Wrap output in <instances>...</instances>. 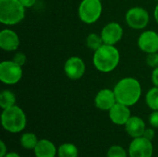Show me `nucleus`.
I'll return each instance as SVG.
<instances>
[{"label":"nucleus","mask_w":158,"mask_h":157,"mask_svg":"<svg viewBox=\"0 0 158 157\" xmlns=\"http://www.w3.org/2000/svg\"><path fill=\"white\" fill-rule=\"evenodd\" d=\"M127 24L135 30H143L149 23L148 12L141 6H134L130 8L125 16Z\"/></svg>","instance_id":"nucleus-7"},{"label":"nucleus","mask_w":158,"mask_h":157,"mask_svg":"<svg viewBox=\"0 0 158 157\" xmlns=\"http://www.w3.org/2000/svg\"><path fill=\"white\" fill-rule=\"evenodd\" d=\"M104 44L101 35L96 33H91L86 38V45L93 51H96Z\"/></svg>","instance_id":"nucleus-21"},{"label":"nucleus","mask_w":158,"mask_h":157,"mask_svg":"<svg viewBox=\"0 0 158 157\" xmlns=\"http://www.w3.org/2000/svg\"><path fill=\"white\" fill-rule=\"evenodd\" d=\"M102 11L103 6L100 0H82L79 6L78 14L82 22L93 24L99 19Z\"/></svg>","instance_id":"nucleus-5"},{"label":"nucleus","mask_w":158,"mask_h":157,"mask_svg":"<svg viewBox=\"0 0 158 157\" xmlns=\"http://www.w3.org/2000/svg\"><path fill=\"white\" fill-rule=\"evenodd\" d=\"M125 130L127 133L132 138H138L143 135L146 128L144 121L141 118L133 116L131 117L128 122L125 124Z\"/></svg>","instance_id":"nucleus-15"},{"label":"nucleus","mask_w":158,"mask_h":157,"mask_svg":"<svg viewBox=\"0 0 158 157\" xmlns=\"http://www.w3.org/2000/svg\"><path fill=\"white\" fill-rule=\"evenodd\" d=\"M154 16H155V19H156V22H157V23H158V4H157V6H156V8H155Z\"/></svg>","instance_id":"nucleus-31"},{"label":"nucleus","mask_w":158,"mask_h":157,"mask_svg":"<svg viewBox=\"0 0 158 157\" xmlns=\"http://www.w3.org/2000/svg\"><path fill=\"white\" fill-rule=\"evenodd\" d=\"M117 102L127 106L134 105L142 95V86L134 78H124L120 80L114 88Z\"/></svg>","instance_id":"nucleus-1"},{"label":"nucleus","mask_w":158,"mask_h":157,"mask_svg":"<svg viewBox=\"0 0 158 157\" xmlns=\"http://www.w3.org/2000/svg\"><path fill=\"white\" fill-rule=\"evenodd\" d=\"M19 45V38L18 34L9 29H5L0 32V47L8 52L18 49Z\"/></svg>","instance_id":"nucleus-14"},{"label":"nucleus","mask_w":158,"mask_h":157,"mask_svg":"<svg viewBox=\"0 0 158 157\" xmlns=\"http://www.w3.org/2000/svg\"><path fill=\"white\" fill-rule=\"evenodd\" d=\"M146 105L154 111L158 110V87L151 88L145 96Z\"/></svg>","instance_id":"nucleus-19"},{"label":"nucleus","mask_w":158,"mask_h":157,"mask_svg":"<svg viewBox=\"0 0 158 157\" xmlns=\"http://www.w3.org/2000/svg\"><path fill=\"white\" fill-rule=\"evenodd\" d=\"M64 71L69 79L79 80L85 73V63L79 56H71L65 62Z\"/></svg>","instance_id":"nucleus-10"},{"label":"nucleus","mask_w":158,"mask_h":157,"mask_svg":"<svg viewBox=\"0 0 158 157\" xmlns=\"http://www.w3.org/2000/svg\"><path fill=\"white\" fill-rule=\"evenodd\" d=\"M100 35L105 44L115 45L123 36V29L118 22H109L104 26Z\"/></svg>","instance_id":"nucleus-9"},{"label":"nucleus","mask_w":158,"mask_h":157,"mask_svg":"<svg viewBox=\"0 0 158 157\" xmlns=\"http://www.w3.org/2000/svg\"><path fill=\"white\" fill-rule=\"evenodd\" d=\"M22 78V67L13 60L2 61L0 63V81L4 84L13 85Z\"/></svg>","instance_id":"nucleus-6"},{"label":"nucleus","mask_w":158,"mask_h":157,"mask_svg":"<svg viewBox=\"0 0 158 157\" xmlns=\"http://www.w3.org/2000/svg\"><path fill=\"white\" fill-rule=\"evenodd\" d=\"M37 0H19V2L24 6L25 8H29V7H31L35 5Z\"/></svg>","instance_id":"nucleus-28"},{"label":"nucleus","mask_w":158,"mask_h":157,"mask_svg":"<svg viewBox=\"0 0 158 157\" xmlns=\"http://www.w3.org/2000/svg\"><path fill=\"white\" fill-rule=\"evenodd\" d=\"M15 63H17L18 65L19 66H23L25 63H26V60H27V56L24 53L22 52H18L14 55L13 56V59H12Z\"/></svg>","instance_id":"nucleus-24"},{"label":"nucleus","mask_w":158,"mask_h":157,"mask_svg":"<svg viewBox=\"0 0 158 157\" xmlns=\"http://www.w3.org/2000/svg\"><path fill=\"white\" fill-rule=\"evenodd\" d=\"M152 141L143 136L134 138L129 147L130 157H152L153 155Z\"/></svg>","instance_id":"nucleus-8"},{"label":"nucleus","mask_w":158,"mask_h":157,"mask_svg":"<svg viewBox=\"0 0 158 157\" xmlns=\"http://www.w3.org/2000/svg\"><path fill=\"white\" fill-rule=\"evenodd\" d=\"M149 122L152 127L154 128H158V110L154 111L149 118Z\"/></svg>","instance_id":"nucleus-25"},{"label":"nucleus","mask_w":158,"mask_h":157,"mask_svg":"<svg viewBox=\"0 0 158 157\" xmlns=\"http://www.w3.org/2000/svg\"><path fill=\"white\" fill-rule=\"evenodd\" d=\"M120 54L115 45L103 44L99 49L94 51L93 56L94 66L97 70L104 73L113 71L118 65Z\"/></svg>","instance_id":"nucleus-2"},{"label":"nucleus","mask_w":158,"mask_h":157,"mask_svg":"<svg viewBox=\"0 0 158 157\" xmlns=\"http://www.w3.org/2000/svg\"><path fill=\"white\" fill-rule=\"evenodd\" d=\"M1 123L3 128L11 133H18L26 127L27 119L23 110L16 105L3 109L1 115Z\"/></svg>","instance_id":"nucleus-4"},{"label":"nucleus","mask_w":158,"mask_h":157,"mask_svg":"<svg viewBox=\"0 0 158 157\" xmlns=\"http://www.w3.org/2000/svg\"><path fill=\"white\" fill-rule=\"evenodd\" d=\"M16 104V96L15 94L8 90H5L0 93V106L3 109L9 108Z\"/></svg>","instance_id":"nucleus-17"},{"label":"nucleus","mask_w":158,"mask_h":157,"mask_svg":"<svg viewBox=\"0 0 158 157\" xmlns=\"http://www.w3.org/2000/svg\"><path fill=\"white\" fill-rule=\"evenodd\" d=\"M58 157H78V149L72 143H63L57 150Z\"/></svg>","instance_id":"nucleus-18"},{"label":"nucleus","mask_w":158,"mask_h":157,"mask_svg":"<svg viewBox=\"0 0 158 157\" xmlns=\"http://www.w3.org/2000/svg\"><path fill=\"white\" fill-rule=\"evenodd\" d=\"M107 157H127L126 151L119 145L111 146L107 152Z\"/></svg>","instance_id":"nucleus-22"},{"label":"nucleus","mask_w":158,"mask_h":157,"mask_svg":"<svg viewBox=\"0 0 158 157\" xmlns=\"http://www.w3.org/2000/svg\"><path fill=\"white\" fill-rule=\"evenodd\" d=\"M146 63L148 66H150L154 68L158 67V52L147 54Z\"/></svg>","instance_id":"nucleus-23"},{"label":"nucleus","mask_w":158,"mask_h":157,"mask_svg":"<svg viewBox=\"0 0 158 157\" xmlns=\"http://www.w3.org/2000/svg\"><path fill=\"white\" fill-rule=\"evenodd\" d=\"M33 150L36 157H55L56 154L55 144L48 140L39 141Z\"/></svg>","instance_id":"nucleus-16"},{"label":"nucleus","mask_w":158,"mask_h":157,"mask_svg":"<svg viewBox=\"0 0 158 157\" xmlns=\"http://www.w3.org/2000/svg\"><path fill=\"white\" fill-rule=\"evenodd\" d=\"M152 82L155 86L158 87V67L155 68L152 72Z\"/></svg>","instance_id":"nucleus-27"},{"label":"nucleus","mask_w":158,"mask_h":157,"mask_svg":"<svg viewBox=\"0 0 158 157\" xmlns=\"http://www.w3.org/2000/svg\"><path fill=\"white\" fill-rule=\"evenodd\" d=\"M4 157H20L18 154H16V153H8V154H6V155Z\"/></svg>","instance_id":"nucleus-30"},{"label":"nucleus","mask_w":158,"mask_h":157,"mask_svg":"<svg viewBox=\"0 0 158 157\" xmlns=\"http://www.w3.org/2000/svg\"><path fill=\"white\" fill-rule=\"evenodd\" d=\"M25 17V7L19 0H0V21L4 25H16Z\"/></svg>","instance_id":"nucleus-3"},{"label":"nucleus","mask_w":158,"mask_h":157,"mask_svg":"<svg viewBox=\"0 0 158 157\" xmlns=\"http://www.w3.org/2000/svg\"><path fill=\"white\" fill-rule=\"evenodd\" d=\"M138 46L144 53L158 52V33L154 31H145L138 38Z\"/></svg>","instance_id":"nucleus-11"},{"label":"nucleus","mask_w":158,"mask_h":157,"mask_svg":"<svg viewBox=\"0 0 158 157\" xmlns=\"http://www.w3.org/2000/svg\"><path fill=\"white\" fill-rule=\"evenodd\" d=\"M38 140L35 134L31 133V132H27L24 133L21 138H20V144L22 147H24L25 149H34L35 146L38 143Z\"/></svg>","instance_id":"nucleus-20"},{"label":"nucleus","mask_w":158,"mask_h":157,"mask_svg":"<svg viewBox=\"0 0 158 157\" xmlns=\"http://www.w3.org/2000/svg\"><path fill=\"white\" fill-rule=\"evenodd\" d=\"M143 136L144 138H146V139L152 141V140L154 139V137H155V131H154L153 129H146V130H144V133H143Z\"/></svg>","instance_id":"nucleus-26"},{"label":"nucleus","mask_w":158,"mask_h":157,"mask_svg":"<svg viewBox=\"0 0 158 157\" xmlns=\"http://www.w3.org/2000/svg\"><path fill=\"white\" fill-rule=\"evenodd\" d=\"M108 112L111 121L116 125H125L131 117L129 106L120 103H117Z\"/></svg>","instance_id":"nucleus-13"},{"label":"nucleus","mask_w":158,"mask_h":157,"mask_svg":"<svg viewBox=\"0 0 158 157\" xmlns=\"http://www.w3.org/2000/svg\"><path fill=\"white\" fill-rule=\"evenodd\" d=\"M117 103L115 93L110 89L100 90L94 98L95 106L104 111H109Z\"/></svg>","instance_id":"nucleus-12"},{"label":"nucleus","mask_w":158,"mask_h":157,"mask_svg":"<svg viewBox=\"0 0 158 157\" xmlns=\"http://www.w3.org/2000/svg\"><path fill=\"white\" fill-rule=\"evenodd\" d=\"M156 1H158V0H156Z\"/></svg>","instance_id":"nucleus-32"},{"label":"nucleus","mask_w":158,"mask_h":157,"mask_svg":"<svg viewBox=\"0 0 158 157\" xmlns=\"http://www.w3.org/2000/svg\"><path fill=\"white\" fill-rule=\"evenodd\" d=\"M0 146H1V154H0V157H4L7 153H6V145H5V143L3 141H1L0 143Z\"/></svg>","instance_id":"nucleus-29"}]
</instances>
